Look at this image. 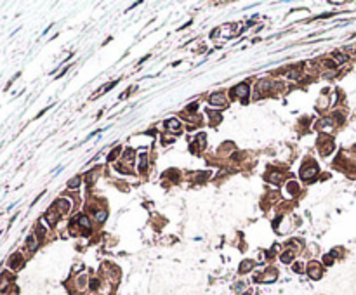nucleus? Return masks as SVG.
<instances>
[{
	"instance_id": "obj_1",
	"label": "nucleus",
	"mask_w": 356,
	"mask_h": 295,
	"mask_svg": "<svg viewBox=\"0 0 356 295\" xmlns=\"http://www.w3.org/2000/svg\"><path fill=\"white\" fill-rule=\"evenodd\" d=\"M233 92H235L238 97H245L248 94V85L247 83H240V85H236L235 89H233Z\"/></svg>"
},
{
	"instance_id": "obj_2",
	"label": "nucleus",
	"mask_w": 356,
	"mask_h": 295,
	"mask_svg": "<svg viewBox=\"0 0 356 295\" xmlns=\"http://www.w3.org/2000/svg\"><path fill=\"white\" fill-rule=\"evenodd\" d=\"M209 102H210L212 106H222V104H224V97H222L221 94H214V96H210Z\"/></svg>"
},
{
	"instance_id": "obj_3",
	"label": "nucleus",
	"mask_w": 356,
	"mask_h": 295,
	"mask_svg": "<svg viewBox=\"0 0 356 295\" xmlns=\"http://www.w3.org/2000/svg\"><path fill=\"white\" fill-rule=\"evenodd\" d=\"M316 172H318V168H316V167H308V168H302V172H301V174H302V179H311V177H313Z\"/></svg>"
},
{
	"instance_id": "obj_4",
	"label": "nucleus",
	"mask_w": 356,
	"mask_h": 295,
	"mask_svg": "<svg viewBox=\"0 0 356 295\" xmlns=\"http://www.w3.org/2000/svg\"><path fill=\"white\" fill-rule=\"evenodd\" d=\"M57 207H59V210L65 214V212L70 210V201H68V200H59V201H57Z\"/></svg>"
},
{
	"instance_id": "obj_5",
	"label": "nucleus",
	"mask_w": 356,
	"mask_h": 295,
	"mask_svg": "<svg viewBox=\"0 0 356 295\" xmlns=\"http://www.w3.org/2000/svg\"><path fill=\"white\" fill-rule=\"evenodd\" d=\"M26 243H28V248H30V250H35L37 245H38V243H37V236H30Z\"/></svg>"
},
{
	"instance_id": "obj_6",
	"label": "nucleus",
	"mask_w": 356,
	"mask_h": 295,
	"mask_svg": "<svg viewBox=\"0 0 356 295\" xmlns=\"http://www.w3.org/2000/svg\"><path fill=\"white\" fill-rule=\"evenodd\" d=\"M167 129H170V130H179V122H176V120H170V122H167V125H165Z\"/></svg>"
},
{
	"instance_id": "obj_7",
	"label": "nucleus",
	"mask_w": 356,
	"mask_h": 295,
	"mask_svg": "<svg viewBox=\"0 0 356 295\" xmlns=\"http://www.w3.org/2000/svg\"><path fill=\"white\" fill-rule=\"evenodd\" d=\"M309 274H311V278H320V267L316 269V266H311V269H309Z\"/></svg>"
},
{
	"instance_id": "obj_8",
	"label": "nucleus",
	"mask_w": 356,
	"mask_h": 295,
	"mask_svg": "<svg viewBox=\"0 0 356 295\" xmlns=\"http://www.w3.org/2000/svg\"><path fill=\"white\" fill-rule=\"evenodd\" d=\"M78 220H80V224L83 226L85 229H91V222H89V219H87V217H83V215H80V219H78Z\"/></svg>"
},
{
	"instance_id": "obj_9",
	"label": "nucleus",
	"mask_w": 356,
	"mask_h": 295,
	"mask_svg": "<svg viewBox=\"0 0 356 295\" xmlns=\"http://www.w3.org/2000/svg\"><path fill=\"white\" fill-rule=\"evenodd\" d=\"M96 219H97V222H104V220H106V212H104V210L97 212V214H96Z\"/></svg>"
},
{
	"instance_id": "obj_10",
	"label": "nucleus",
	"mask_w": 356,
	"mask_h": 295,
	"mask_svg": "<svg viewBox=\"0 0 356 295\" xmlns=\"http://www.w3.org/2000/svg\"><path fill=\"white\" fill-rule=\"evenodd\" d=\"M78 184H80V177H75V179H71L70 183H68V186H70V188H76Z\"/></svg>"
},
{
	"instance_id": "obj_11",
	"label": "nucleus",
	"mask_w": 356,
	"mask_h": 295,
	"mask_svg": "<svg viewBox=\"0 0 356 295\" xmlns=\"http://www.w3.org/2000/svg\"><path fill=\"white\" fill-rule=\"evenodd\" d=\"M118 153H120V148H115L113 153H111V155H108V161H113L115 158H117V155H118Z\"/></svg>"
},
{
	"instance_id": "obj_12",
	"label": "nucleus",
	"mask_w": 356,
	"mask_h": 295,
	"mask_svg": "<svg viewBox=\"0 0 356 295\" xmlns=\"http://www.w3.org/2000/svg\"><path fill=\"white\" fill-rule=\"evenodd\" d=\"M250 267H252V262H247V260H245V262L242 264V267H240V273H245V271L250 269Z\"/></svg>"
},
{
	"instance_id": "obj_13",
	"label": "nucleus",
	"mask_w": 356,
	"mask_h": 295,
	"mask_svg": "<svg viewBox=\"0 0 356 295\" xmlns=\"http://www.w3.org/2000/svg\"><path fill=\"white\" fill-rule=\"evenodd\" d=\"M281 260H283V262H290V260H292V252L283 253V255H281Z\"/></svg>"
},
{
	"instance_id": "obj_14",
	"label": "nucleus",
	"mask_w": 356,
	"mask_h": 295,
	"mask_svg": "<svg viewBox=\"0 0 356 295\" xmlns=\"http://www.w3.org/2000/svg\"><path fill=\"white\" fill-rule=\"evenodd\" d=\"M144 168H146V155L143 153V155H141V165H139V170H144Z\"/></svg>"
},
{
	"instance_id": "obj_15",
	"label": "nucleus",
	"mask_w": 356,
	"mask_h": 295,
	"mask_svg": "<svg viewBox=\"0 0 356 295\" xmlns=\"http://www.w3.org/2000/svg\"><path fill=\"white\" fill-rule=\"evenodd\" d=\"M245 295H250V293H245Z\"/></svg>"
}]
</instances>
